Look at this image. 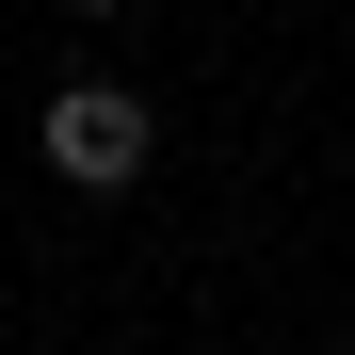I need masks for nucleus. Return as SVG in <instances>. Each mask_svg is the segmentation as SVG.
Instances as JSON below:
<instances>
[{
    "label": "nucleus",
    "instance_id": "1",
    "mask_svg": "<svg viewBox=\"0 0 355 355\" xmlns=\"http://www.w3.org/2000/svg\"><path fill=\"white\" fill-rule=\"evenodd\" d=\"M146 97L130 81H65V97H49V178H81V194H130V178H146Z\"/></svg>",
    "mask_w": 355,
    "mask_h": 355
},
{
    "label": "nucleus",
    "instance_id": "2",
    "mask_svg": "<svg viewBox=\"0 0 355 355\" xmlns=\"http://www.w3.org/2000/svg\"><path fill=\"white\" fill-rule=\"evenodd\" d=\"M49 17H113V0H49Z\"/></svg>",
    "mask_w": 355,
    "mask_h": 355
}]
</instances>
